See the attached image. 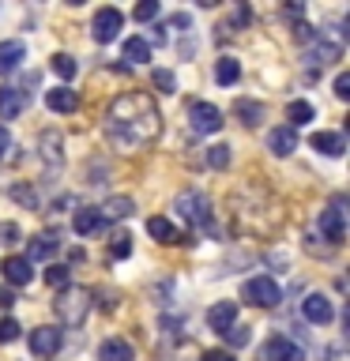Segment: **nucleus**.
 I'll return each mask as SVG.
<instances>
[{"label":"nucleus","mask_w":350,"mask_h":361,"mask_svg":"<svg viewBox=\"0 0 350 361\" xmlns=\"http://www.w3.org/2000/svg\"><path fill=\"white\" fill-rule=\"evenodd\" d=\"M56 248H61V233H56V230L34 233L30 245H27V256H23V259H42V264H49V256H56Z\"/></svg>","instance_id":"obj_11"},{"label":"nucleus","mask_w":350,"mask_h":361,"mask_svg":"<svg viewBox=\"0 0 350 361\" xmlns=\"http://www.w3.org/2000/svg\"><path fill=\"white\" fill-rule=\"evenodd\" d=\"M0 271H4V279L11 282V286H27V282L34 279L30 259H23V256H8L4 264H0Z\"/></svg>","instance_id":"obj_18"},{"label":"nucleus","mask_w":350,"mask_h":361,"mask_svg":"<svg viewBox=\"0 0 350 361\" xmlns=\"http://www.w3.org/2000/svg\"><path fill=\"white\" fill-rule=\"evenodd\" d=\"M207 166L211 169H226V166H230V147H226V143L211 147V151H207Z\"/></svg>","instance_id":"obj_34"},{"label":"nucleus","mask_w":350,"mask_h":361,"mask_svg":"<svg viewBox=\"0 0 350 361\" xmlns=\"http://www.w3.org/2000/svg\"><path fill=\"white\" fill-rule=\"evenodd\" d=\"M301 316L309 324H327L335 316V309H332V301H327L324 293H309V298L301 301Z\"/></svg>","instance_id":"obj_13"},{"label":"nucleus","mask_w":350,"mask_h":361,"mask_svg":"<svg viewBox=\"0 0 350 361\" xmlns=\"http://www.w3.org/2000/svg\"><path fill=\"white\" fill-rule=\"evenodd\" d=\"M234 113L241 117V124H248V128H256L260 117H264V106H260V102H248V98H241V102L234 106Z\"/></svg>","instance_id":"obj_27"},{"label":"nucleus","mask_w":350,"mask_h":361,"mask_svg":"<svg viewBox=\"0 0 350 361\" xmlns=\"http://www.w3.org/2000/svg\"><path fill=\"white\" fill-rule=\"evenodd\" d=\"M151 83L162 90V94H174V90H177V75L169 72V68H155V72H151Z\"/></svg>","instance_id":"obj_31"},{"label":"nucleus","mask_w":350,"mask_h":361,"mask_svg":"<svg viewBox=\"0 0 350 361\" xmlns=\"http://www.w3.org/2000/svg\"><path fill=\"white\" fill-rule=\"evenodd\" d=\"M124 61H128V64H147V61H151V42L128 38V42H124Z\"/></svg>","instance_id":"obj_26"},{"label":"nucleus","mask_w":350,"mask_h":361,"mask_svg":"<svg viewBox=\"0 0 350 361\" xmlns=\"http://www.w3.org/2000/svg\"><path fill=\"white\" fill-rule=\"evenodd\" d=\"M188 124H192V132H200V135H215L222 128V113L211 106V102H192L188 106Z\"/></svg>","instance_id":"obj_7"},{"label":"nucleus","mask_w":350,"mask_h":361,"mask_svg":"<svg viewBox=\"0 0 350 361\" xmlns=\"http://www.w3.org/2000/svg\"><path fill=\"white\" fill-rule=\"evenodd\" d=\"M72 230H76L79 237L98 233V230H102V214H98V207H79V211L72 214Z\"/></svg>","instance_id":"obj_21"},{"label":"nucleus","mask_w":350,"mask_h":361,"mask_svg":"<svg viewBox=\"0 0 350 361\" xmlns=\"http://www.w3.org/2000/svg\"><path fill=\"white\" fill-rule=\"evenodd\" d=\"M16 305V293H11V286H0V309H11Z\"/></svg>","instance_id":"obj_43"},{"label":"nucleus","mask_w":350,"mask_h":361,"mask_svg":"<svg viewBox=\"0 0 350 361\" xmlns=\"http://www.w3.org/2000/svg\"><path fill=\"white\" fill-rule=\"evenodd\" d=\"M45 286L68 290V286H72V271H68L64 264H49V267H45Z\"/></svg>","instance_id":"obj_28"},{"label":"nucleus","mask_w":350,"mask_h":361,"mask_svg":"<svg viewBox=\"0 0 350 361\" xmlns=\"http://www.w3.org/2000/svg\"><path fill=\"white\" fill-rule=\"evenodd\" d=\"M121 27H124V16L117 8H98L95 19H90V34H95L98 45H109L121 34Z\"/></svg>","instance_id":"obj_5"},{"label":"nucleus","mask_w":350,"mask_h":361,"mask_svg":"<svg viewBox=\"0 0 350 361\" xmlns=\"http://www.w3.org/2000/svg\"><path fill=\"white\" fill-rule=\"evenodd\" d=\"M132 16H135V23H147V19L158 16V4H155V0H143V4H135Z\"/></svg>","instance_id":"obj_36"},{"label":"nucleus","mask_w":350,"mask_h":361,"mask_svg":"<svg viewBox=\"0 0 350 361\" xmlns=\"http://www.w3.org/2000/svg\"><path fill=\"white\" fill-rule=\"evenodd\" d=\"M19 241V226L16 222H0V245H16Z\"/></svg>","instance_id":"obj_37"},{"label":"nucleus","mask_w":350,"mask_h":361,"mask_svg":"<svg viewBox=\"0 0 350 361\" xmlns=\"http://www.w3.org/2000/svg\"><path fill=\"white\" fill-rule=\"evenodd\" d=\"M286 117H290V128H301V124H309L316 113L309 102H290V109H286Z\"/></svg>","instance_id":"obj_29"},{"label":"nucleus","mask_w":350,"mask_h":361,"mask_svg":"<svg viewBox=\"0 0 350 361\" xmlns=\"http://www.w3.org/2000/svg\"><path fill=\"white\" fill-rule=\"evenodd\" d=\"M56 350H61V327H34L30 354L34 357H56Z\"/></svg>","instance_id":"obj_9"},{"label":"nucleus","mask_w":350,"mask_h":361,"mask_svg":"<svg viewBox=\"0 0 350 361\" xmlns=\"http://www.w3.org/2000/svg\"><path fill=\"white\" fill-rule=\"evenodd\" d=\"M327 361H346V350L343 346H332V350H327Z\"/></svg>","instance_id":"obj_44"},{"label":"nucleus","mask_w":350,"mask_h":361,"mask_svg":"<svg viewBox=\"0 0 350 361\" xmlns=\"http://www.w3.org/2000/svg\"><path fill=\"white\" fill-rule=\"evenodd\" d=\"M132 211H135V200H132V196H113L106 207H98L102 222H106V219H128Z\"/></svg>","instance_id":"obj_25"},{"label":"nucleus","mask_w":350,"mask_h":361,"mask_svg":"<svg viewBox=\"0 0 350 361\" xmlns=\"http://www.w3.org/2000/svg\"><path fill=\"white\" fill-rule=\"evenodd\" d=\"M260 361H305V350L286 335H271L264 346H260Z\"/></svg>","instance_id":"obj_6"},{"label":"nucleus","mask_w":350,"mask_h":361,"mask_svg":"<svg viewBox=\"0 0 350 361\" xmlns=\"http://www.w3.org/2000/svg\"><path fill=\"white\" fill-rule=\"evenodd\" d=\"M98 361H135V354L124 338H106V343L98 346Z\"/></svg>","instance_id":"obj_22"},{"label":"nucleus","mask_w":350,"mask_h":361,"mask_svg":"<svg viewBox=\"0 0 350 361\" xmlns=\"http://www.w3.org/2000/svg\"><path fill=\"white\" fill-rule=\"evenodd\" d=\"M313 147L320 154H327V158H339V154L346 151V143H343V135H339V132H316L313 135Z\"/></svg>","instance_id":"obj_23"},{"label":"nucleus","mask_w":350,"mask_h":361,"mask_svg":"<svg viewBox=\"0 0 350 361\" xmlns=\"http://www.w3.org/2000/svg\"><path fill=\"white\" fill-rule=\"evenodd\" d=\"M11 200L19 203V207H27V211H38V192H34L30 185H11V192H8Z\"/></svg>","instance_id":"obj_30"},{"label":"nucleus","mask_w":350,"mask_h":361,"mask_svg":"<svg viewBox=\"0 0 350 361\" xmlns=\"http://www.w3.org/2000/svg\"><path fill=\"white\" fill-rule=\"evenodd\" d=\"M237 79H241V61H234V56H222V61L215 64V83H219V87H234Z\"/></svg>","instance_id":"obj_24"},{"label":"nucleus","mask_w":350,"mask_h":361,"mask_svg":"<svg viewBox=\"0 0 350 361\" xmlns=\"http://www.w3.org/2000/svg\"><path fill=\"white\" fill-rule=\"evenodd\" d=\"M61 147H64V140H61V132H56V128H45V132L38 135V151H42V158H45L53 169L64 162V151H61Z\"/></svg>","instance_id":"obj_15"},{"label":"nucleus","mask_w":350,"mask_h":361,"mask_svg":"<svg viewBox=\"0 0 350 361\" xmlns=\"http://www.w3.org/2000/svg\"><path fill=\"white\" fill-rule=\"evenodd\" d=\"M8 151H11V132H8V128H0V162L8 158Z\"/></svg>","instance_id":"obj_42"},{"label":"nucleus","mask_w":350,"mask_h":361,"mask_svg":"<svg viewBox=\"0 0 350 361\" xmlns=\"http://www.w3.org/2000/svg\"><path fill=\"white\" fill-rule=\"evenodd\" d=\"M339 53H343V42H339V38H320V42L309 45V53H305V64L324 68V64L339 61Z\"/></svg>","instance_id":"obj_10"},{"label":"nucleus","mask_w":350,"mask_h":361,"mask_svg":"<svg viewBox=\"0 0 350 361\" xmlns=\"http://www.w3.org/2000/svg\"><path fill=\"white\" fill-rule=\"evenodd\" d=\"M45 106H49L53 113H72V109H79V90H72V87L45 90Z\"/></svg>","instance_id":"obj_16"},{"label":"nucleus","mask_w":350,"mask_h":361,"mask_svg":"<svg viewBox=\"0 0 350 361\" xmlns=\"http://www.w3.org/2000/svg\"><path fill=\"white\" fill-rule=\"evenodd\" d=\"M222 338H226V343H234V346H245L248 343V327H226V331H222Z\"/></svg>","instance_id":"obj_35"},{"label":"nucleus","mask_w":350,"mask_h":361,"mask_svg":"<svg viewBox=\"0 0 350 361\" xmlns=\"http://www.w3.org/2000/svg\"><path fill=\"white\" fill-rule=\"evenodd\" d=\"M23 109H27V90H23V87H11V83L0 87V117H4V121H16Z\"/></svg>","instance_id":"obj_12"},{"label":"nucleus","mask_w":350,"mask_h":361,"mask_svg":"<svg viewBox=\"0 0 350 361\" xmlns=\"http://www.w3.org/2000/svg\"><path fill=\"white\" fill-rule=\"evenodd\" d=\"M49 68H53V72L61 75V79H72V75L79 72V64H76V61H72V56H68V53H56L53 61H49Z\"/></svg>","instance_id":"obj_33"},{"label":"nucleus","mask_w":350,"mask_h":361,"mask_svg":"<svg viewBox=\"0 0 350 361\" xmlns=\"http://www.w3.org/2000/svg\"><path fill=\"white\" fill-rule=\"evenodd\" d=\"M335 98H343V102L350 98V75H346V72L335 75Z\"/></svg>","instance_id":"obj_39"},{"label":"nucleus","mask_w":350,"mask_h":361,"mask_svg":"<svg viewBox=\"0 0 350 361\" xmlns=\"http://www.w3.org/2000/svg\"><path fill=\"white\" fill-rule=\"evenodd\" d=\"M16 335H19V324L11 320V316H4V320H0V343H11Z\"/></svg>","instance_id":"obj_38"},{"label":"nucleus","mask_w":350,"mask_h":361,"mask_svg":"<svg viewBox=\"0 0 350 361\" xmlns=\"http://www.w3.org/2000/svg\"><path fill=\"white\" fill-rule=\"evenodd\" d=\"M294 38H298V42H309V38H313V27L298 19V23H294Z\"/></svg>","instance_id":"obj_41"},{"label":"nucleus","mask_w":350,"mask_h":361,"mask_svg":"<svg viewBox=\"0 0 350 361\" xmlns=\"http://www.w3.org/2000/svg\"><path fill=\"white\" fill-rule=\"evenodd\" d=\"M23 56H27V45L23 42H0V75H11L16 68L23 64Z\"/></svg>","instance_id":"obj_19"},{"label":"nucleus","mask_w":350,"mask_h":361,"mask_svg":"<svg viewBox=\"0 0 350 361\" xmlns=\"http://www.w3.org/2000/svg\"><path fill=\"white\" fill-rule=\"evenodd\" d=\"M267 147H271V154H279V158H286L298 151V132L290 128V124H282V128H275L267 135Z\"/></svg>","instance_id":"obj_17"},{"label":"nucleus","mask_w":350,"mask_h":361,"mask_svg":"<svg viewBox=\"0 0 350 361\" xmlns=\"http://www.w3.org/2000/svg\"><path fill=\"white\" fill-rule=\"evenodd\" d=\"M237 324V305L234 301H215L211 309H207V327L211 331H226V327H234Z\"/></svg>","instance_id":"obj_14"},{"label":"nucleus","mask_w":350,"mask_h":361,"mask_svg":"<svg viewBox=\"0 0 350 361\" xmlns=\"http://www.w3.org/2000/svg\"><path fill=\"white\" fill-rule=\"evenodd\" d=\"M106 135L121 151H140V147L155 143L162 135V113H158L151 94L128 90V94L113 98L106 109Z\"/></svg>","instance_id":"obj_1"},{"label":"nucleus","mask_w":350,"mask_h":361,"mask_svg":"<svg viewBox=\"0 0 350 361\" xmlns=\"http://www.w3.org/2000/svg\"><path fill=\"white\" fill-rule=\"evenodd\" d=\"M147 233H151L158 245H177V241H185V237L177 233V226L169 222V219H162V214H155V219H147Z\"/></svg>","instance_id":"obj_20"},{"label":"nucleus","mask_w":350,"mask_h":361,"mask_svg":"<svg viewBox=\"0 0 350 361\" xmlns=\"http://www.w3.org/2000/svg\"><path fill=\"white\" fill-rule=\"evenodd\" d=\"M174 211H177L188 226H207V222H211V200L203 196L200 188L181 192V196L174 200Z\"/></svg>","instance_id":"obj_4"},{"label":"nucleus","mask_w":350,"mask_h":361,"mask_svg":"<svg viewBox=\"0 0 350 361\" xmlns=\"http://www.w3.org/2000/svg\"><path fill=\"white\" fill-rule=\"evenodd\" d=\"M316 226H320V233H324L332 245L343 241V237H346V211H343V203H332V207H324L320 219H316Z\"/></svg>","instance_id":"obj_8"},{"label":"nucleus","mask_w":350,"mask_h":361,"mask_svg":"<svg viewBox=\"0 0 350 361\" xmlns=\"http://www.w3.org/2000/svg\"><path fill=\"white\" fill-rule=\"evenodd\" d=\"M241 301H248L253 309H275V305L282 301V290H279L275 279L256 275V279H248L241 286Z\"/></svg>","instance_id":"obj_3"},{"label":"nucleus","mask_w":350,"mask_h":361,"mask_svg":"<svg viewBox=\"0 0 350 361\" xmlns=\"http://www.w3.org/2000/svg\"><path fill=\"white\" fill-rule=\"evenodd\" d=\"M109 256H113V259H128V256H132V237L124 233V230H121V233H113V241H109Z\"/></svg>","instance_id":"obj_32"},{"label":"nucleus","mask_w":350,"mask_h":361,"mask_svg":"<svg viewBox=\"0 0 350 361\" xmlns=\"http://www.w3.org/2000/svg\"><path fill=\"white\" fill-rule=\"evenodd\" d=\"M90 298L95 293L83 290V286H68L56 293V301H53V312H56V320H61L64 327H79L87 320V312H90Z\"/></svg>","instance_id":"obj_2"},{"label":"nucleus","mask_w":350,"mask_h":361,"mask_svg":"<svg viewBox=\"0 0 350 361\" xmlns=\"http://www.w3.org/2000/svg\"><path fill=\"white\" fill-rule=\"evenodd\" d=\"M200 361H234V354H230V350H203Z\"/></svg>","instance_id":"obj_40"}]
</instances>
